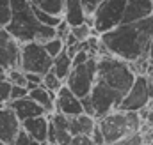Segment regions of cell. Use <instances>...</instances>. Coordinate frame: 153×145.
Returning <instances> with one entry per match:
<instances>
[{
    "label": "cell",
    "mask_w": 153,
    "mask_h": 145,
    "mask_svg": "<svg viewBox=\"0 0 153 145\" xmlns=\"http://www.w3.org/2000/svg\"><path fill=\"white\" fill-rule=\"evenodd\" d=\"M64 83H66V81H64L57 72L53 71V69H50L46 74H43V85H45L50 92H53V94H57Z\"/></svg>",
    "instance_id": "cell-22"
},
{
    "label": "cell",
    "mask_w": 153,
    "mask_h": 145,
    "mask_svg": "<svg viewBox=\"0 0 153 145\" xmlns=\"http://www.w3.org/2000/svg\"><path fill=\"white\" fill-rule=\"evenodd\" d=\"M34 7H39L50 14H57V16H62L64 14V4L66 0H29Z\"/></svg>",
    "instance_id": "cell-21"
},
{
    "label": "cell",
    "mask_w": 153,
    "mask_h": 145,
    "mask_svg": "<svg viewBox=\"0 0 153 145\" xmlns=\"http://www.w3.org/2000/svg\"><path fill=\"white\" fill-rule=\"evenodd\" d=\"M53 71L57 72L64 81H66V78H68V74L71 72V69H73V57L70 55V51L64 48L55 59H53V67H52Z\"/></svg>",
    "instance_id": "cell-20"
},
{
    "label": "cell",
    "mask_w": 153,
    "mask_h": 145,
    "mask_svg": "<svg viewBox=\"0 0 153 145\" xmlns=\"http://www.w3.org/2000/svg\"><path fill=\"white\" fill-rule=\"evenodd\" d=\"M96 76H98V55H93L87 62L73 66L71 72L66 78V85L78 97H85L91 94Z\"/></svg>",
    "instance_id": "cell-7"
},
{
    "label": "cell",
    "mask_w": 153,
    "mask_h": 145,
    "mask_svg": "<svg viewBox=\"0 0 153 145\" xmlns=\"http://www.w3.org/2000/svg\"><path fill=\"white\" fill-rule=\"evenodd\" d=\"M98 124V119L89 115V113H80L75 117H70V129L75 135H91L93 129L96 127Z\"/></svg>",
    "instance_id": "cell-18"
},
{
    "label": "cell",
    "mask_w": 153,
    "mask_h": 145,
    "mask_svg": "<svg viewBox=\"0 0 153 145\" xmlns=\"http://www.w3.org/2000/svg\"><path fill=\"white\" fill-rule=\"evenodd\" d=\"M91 101L94 105V115L96 119L111 113L112 110L119 108V103L123 101V96L114 90L112 87H109L105 81H102L100 78H96L94 85H93V90H91Z\"/></svg>",
    "instance_id": "cell-8"
},
{
    "label": "cell",
    "mask_w": 153,
    "mask_h": 145,
    "mask_svg": "<svg viewBox=\"0 0 153 145\" xmlns=\"http://www.w3.org/2000/svg\"><path fill=\"white\" fill-rule=\"evenodd\" d=\"M102 2H103V0H82V4H84L87 14H94V11L98 9V5H100Z\"/></svg>",
    "instance_id": "cell-32"
},
{
    "label": "cell",
    "mask_w": 153,
    "mask_h": 145,
    "mask_svg": "<svg viewBox=\"0 0 153 145\" xmlns=\"http://www.w3.org/2000/svg\"><path fill=\"white\" fill-rule=\"evenodd\" d=\"M126 2L128 0H103L98 9L94 11L93 16V27L96 30V34H105L109 30H112L116 27H119L123 23L125 18V9H126Z\"/></svg>",
    "instance_id": "cell-6"
},
{
    "label": "cell",
    "mask_w": 153,
    "mask_h": 145,
    "mask_svg": "<svg viewBox=\"0 0 153 145\" xmlns=\"http://www.w3.org/2000/svg\"><path fill=\"white\" fill-rule=\"evenodd\" d=\"M141 117H143V122L146 126H153V97L150 99V103L141 110Z\"/></svg>",
    "instance_id": "cell-28"
},
{
    "label": "cell",
    "mask_w": 153,
    "mask_h": 145,
    "mask_svg": "<svg viewBox=\"0 0 153 145\" xmlns=\"http://www.w3.org/2000/svg\"><path fill=\"white\" fill-rule=\"evenodd\" d=\"M73 142V133L70 129V117L61 113V111H53L50 113V131H48V144H62L68 145Z\"/></svg>",
    "instance_id": "cell-12"
},
{
    "label": "cell",
    "mask_w": 153,
    "mask_h": 145,
    "mask_svg": "<svg viewBox=\"0 0 153 145\" xmlns=\"http://www.w3.org/2000/svg\"><path fill=\"white\" fill-rule=\"evenodd\" d=\"M148 57H150V60L153 62V39H152V44H150V53H148Z\"/></svg>",
    "instance_id": "cell-38"
},
{
    "label": "cell",
    "mask_w": 153,
    "mask_h": 145,
    "mask_svg": "<svg viewBox=\"0 0 153 145\" xmlns=\"http://www.w3.org/2000/svg\"><path fill=\"white\" fill-rule=\"evenodd\" d=\"M7 80H9L13 85H25V87H27V83H29L27 72L23 71V69H20V67L9 69V71H7Z\"/></svg>",
    "instance_id": "cell-25"
},
{
    "label": "cell",
    "mask_w": 153,
    "mask_h": 145,
    "mask_svg": "<svg viewBox=\"0 0 153 145\" xmlns=\"http://www.w3.org/2000/svg\"><path fill=\"white\" fill-rule=\"evenodd\" d=\"M11 90H13V83L9 80H0V106L11 101Z\"/></svg>",
    "instance_id": "cell-27"
},
{
    "label": "cell",
    "mask_w": 153,
    "mask_h": 145,
    "mask_svg": "<svg viewBox=\"0 0 153 145\" xmlns=\"http://www.w3.org/2000/svg\"><path fill=\"white\" fill-rule=\"evenodd\" d=\"M71 144H78V145H87V144H93V138L91 135H75L73 136V142Z\"/></svg>",
    "instance_id": "cell-35"
},
{
    "label": "cell",
    "mask_w": 153,
    "mask_h": 145,
    "mask_svg": "<svg viewBox=\"0 0 153 145\" xmlns=\"http://www.w3.org/2000/svg\"><path fill=\"white\" fill-rule=\"evenodd\" d=\"M0 80H7V69L0 64Z\"/></svg>",
    "instance_id": "cell-37"
},
{
    "label": "cell",
    "mask_w": 153,
    "mask_h": 145,
    "mask_svg": "<svg viewBox=\"0 0 153 145\" xmlns=\"http://www.w3.org/2000/svg\"><path fill=\"white\" fill-rule=\"evenodd\" d=\"M22 127L23 122L14 110L7 105L0 106V144H14Z\"/></svg>",
    "instance_id": "cell-11"
},
{
    "label": "cell",
    "mask_w": 153,
    "mask_h": 145,
    "mask_svg": "<svg viewBox=\"0 0 153 145\" xmlns=\"http://www.w3.org/2000/svg\"><path fill=\"white\" fill-rule=\"evenodd\" d=\"M82 105H84V111H85V113L96 117V115H94V105H93V101H91V96L82 97Z\"/></svg>",
    "instance_id": "cell-33"
},
{
    "label": "cell",
    "mask_w": 153,
    "mask_h": 145,
    "mask_svg": "<svg viewBox=\"0 0 153 145\" xmlns=\"http://www.w3.org/2000/svg\"><path fill=\"white\" fill-rule=\"evenodd\" d=\"M71 34H73L80 42H84V41H87L93 34H96V30H94V27H91V25L85 21V23H80V25H76V27H71Z\"/></svg>",
    "instance_id": "cell-23"
},
{
    "label": "cell",
    "mask_w": 153,
    "mask_h": 145,
    "mask_svg": "<svg viewBox=\"0 0 153 145\" xmlns=\"http://www.w3.org/2000/svg\"><path fill=\"white\" fill-rule=\"evenodd\" d=\"M14 144H18V145H29V144H36V140L29 135V131L27 129H23L22 127V131L18 133V136H16V142Z\"/></svg>",
    "instance_id": "cell-30"
},
{
    "label": "cell",
    "mask_w": 153,
    "mask_h": 145,
    "mask_svg": "<svg viewBox=\"0 0 153 145\" xmlns=\"http://www.w3.org/2000/svg\"><path fill=\"white\" fill-rule=\"evenodd\" d=\"M135 76L137 72L134 71L130 62L116 55H111V53H103L98 57V76L96 78H100L109 87L117 90L123 97L134 85Z\"/></svg>",
    "instance_id": "cell-4"
},
{
    "label": "cell",
    "mask_w": 153,
    "mask_h": 145,
    "mask_svg": "<svg viewBox=\"0 0 153 145\" xmlns=\"http://www.w3.org/2000/svg\"><path fill=\"white\" fill-rule=\"evenodd\" d=\"M55 32H57V37H61V39H64V41H66V37L71 34V25L62 18V20L59 21V25L55 27Z\"/></svg>",
    "instance_id": "cell-29"
},
{
    "label": "cell",
    "mask_w": 153,
    "mask_h": 145,
    "mask_svg": "<svg viewBox=\"0 0 153 145\" xmlns=\"http://www.w3.org/2000/svg\"><path fill=\"white\" fill-rule=\"evenodd\" d=\"M29 96H30L32 99H36L39 105L46 110L48 115L55 111V94L50 92L43 83H41V85H36L34 89H30V90H29Z\"/></svg>",
    "instance_id": "cell-19"
},
{
    "label": "cell",
    "mask_w": 153,
    "mask_h": 145,
    "mask_svg": "<svg viewBox=\"0 0 153 145\" xmlns=\"http://www.w3.org/2000/svg\"><path fill=\"white\" fill-rule=\"evenodd\" d=\"M23 129L29 131V135L36 140V144L48 142V131H50V115L43 113L38 117H30L23 120Z\"/></svg>",
    "instance_id": "cell-14"
},
{
    "label": "cell",
    "mask_w": 153,
    "mask_h": 145,
    "mask_svg": "<svg viewBox=\"0 0 153 145\" xmlns=\"http://www.w3.org/2000/svg\"><path fill=\"white\" fill-rule=\"evenodd\" d=\"M152 99L150 94V87H148V78L146 74H137L134 85L130 87V90L125 94L123 101L119 103L121 110H134V111H141Z\"/></svg>",
    "instance_id": "cell-9"
},
{
    "label": "cell",
    "mask_w": 153,
    "mask_h": 145,
    "mask_svg": "<svg viewBox=\"0 0 153 145\" xmlns=\"http://www.w3.org/2000/svg\"><path fill=\"white\" fill-rule=\"evenodd\" d=\"M20 57H22V42L5 27H0V64L7 71L20 67Z\"/></svg>",
    "instance_id": "cell-10"
},
{
    "label": "cell",
    "mask_w": 153,
    "mask_h": 145,
    "mask_svg": "<svg viewBox=\"0 0 153 145\" xmlns=\"http://www.w3.org/2000/svg\"><path fill=\"white\" fill-rule=\"evenodd\" d=\"M11 16H13L11 0H0V27H5L11 21Z\"/></svg>",
    "instance_id": "cell-26"
},
{
    "label": "cell",
    "mask_w": 153,
    "mask_h": 145,
    "mask_svg": "<svg viewBox=\"0 0 153 145\" xmlns=\"http://www.w3.org/2000/svg\"><path fill=\"white\" fill-rule=\"evenodd\" d=\"M153 16V0H128L123 23H132Z\"/></svg>",
    "instance_id": "cell-16"
},
{
    "label": "cell",
    "mask_w": 153,
    "mask_h": 145,
    "mask_svg": "<svg viewBox=\"0 0 153 145\" xmlns=\"http://www.w3.org/2000/svg\"><path fill=\"white\" fill-rule=\"evenodd\" d=\"M7 106H11V108L16 111V115L20 117L22 122L27 120V119H30V117H38V115L46 113V110L43 108L36 99H32L30 96L20 97V99H11L7 103Z\"/></svg>",
    "instance_id": "cell-15"
},
{
    "label": "cell",
    "mask_w": 153,
    "mask_h": 145,
    "mask_svg": "<svg viewBox=\"0 0 153 145\" xmlns=\"http://www.w3.org/2000/svg\"><path fill=\"white\" fill-rule=\"evenodd\" d=\"M52 67H53V57L46 51L43 42H39V41L22 42L20 69H23L25 72L46 74Z\"/></svg>",
    "instance_id": "cell-5"
},
{
    "label": "cell",
    "mask_w": 153,
    "mask_h": 145,
    "mask_svg": "<svg viewBox=\"0 0 153 145\" xmlns=\"http://www.w3.org/2000/svg\"><path fill=\"white\" fill-rule=\"evenodd\" d=\"M100 37L107 53L116 55L130 64L141 59H150L148 53L153 39V16L132 23H121Z\"/></svg>",
    "instance_id": "cell-1"
},
{
    "label": "cell",
    "mask_w": 153,
    "mask_h": 145,
    "mask_svg": "<svg viewBox=\"0 0 153 145\" xmlns=\"http://www.w3.org/2000/svg\"><path fill=\"white\" fill-rule=\"evenodd\" d=\"M27 80H29V83L41 85V83H43V74H38V72H27Z\"/></svg>",
    "instance_id": "cell-36"
},
{
    "label": "cell",
    "mask_w": 153,
    "mask_h": 145,
    "mask_svg": "<svg viewBox=\"0 0 153 145\" xmlns=\"http://www.w3.org/2000/svg\"><path fill=\"white\" fill-rule=\"evenodd\" d=\"M91 138H93V144H105V138H103V133H102V129L98 127V124H96V127L93 129V133H91Z\"/></svg>",
    "instance_id": "cell-34"
},
{
    "label": "cell",
    "mask_w": 153,
    "mask_h": 145,
    "mask_svg": "<svg viewBox=\"0 0 153 145\" xmlns=\"http://www.w3.org/2000/svg\"><path fill=\"white\" fill-rule=\"evenodd\" d=\"M25 96H29V89L25 85H13L11 99H20V97H25Z\"/></svg>",
    "instance_id": "cell-31"
},
{
    "label": "cell",
    "mask_w": 153,
    "mask_h": 145,
    "mask_svg": "<svg viewBox=\"0 0 153 145\" xmlns=\"http://www.w3.org/2000/svg\"><path fill=\"white\" fill-rule=\"evenodd\" d=\"M43 44H45L46 51H48V53H50L53 59H55V57H57V55H59V53H61V51L66 48V42H64V39H61V37H57V36L52 37V39H48V41H46V42H43Z\"/></svg>",
    "instance_id": "cell-24"
},
{
    "label": "cell",
    "mask_w": 153,
    "mask_h": 145,
    "mask_svg": "<svg viewBox=\"0 0 153 145\" xmlns=\"http://www.w3.org/2000/svg\"><path fill=\"white\" fill-rule=\"evenodd\" d=\"M143 117L141 111L134 110H112L111 113L98 119V127L103 133L105 144H123L128 136L143 131Z\"/></svg>",
    "instance_id": "cell-3"
},
{
    "label": "cell",
    "mask_w": 153,
    "mask_h": 145,
    "mask_svg": "<svg viewBox=\"0 0 153 145\" xmlns=\"http://www.w3.org/2000/svg\"><path fill=\"white\" fill-rule=\"evenodd\" d=\"M55 111H61V113H64L68 117H75V115H80V113H85L84 105H82V97H78L66 83L55 94Z\"/></svg>",
    "instance_id": "cell-13"
},
{
    "label": "cell",
    "mask_w": 153,
    "mask_h": 145,
    "mask_svg": "<svg viewBox=\"0 0 153 145\" xmlns=\"http://www.w3.org/2000/svg\"><path fill=\"white\" fill-rule=\"evenodd\" d=\"M11 7H13V16L11 21L5 25V29L20 42H29V41L46 42L48 39L57 36L55 27L39 21L29 0H11Z\"/></svg>",
    "instance_id": "cell-2"
},
{
    "label": "cell",
    "mask_w": 153,
    "mask_h": 145,
    "mask_svg": "<svg viewBox=\"0 0 153 145\" xmlns=\"http://www.w3.org/2000/svg\"><path fill=\"white\" fill-rule=\"evenodd\" d=\"M87 11L82 4V0H66L64 4V14L62 18L71 25V27H76L80 23H85L87 21Z\"/></svg>",
    "instance_id": "cell-17"
}]
</instances>
